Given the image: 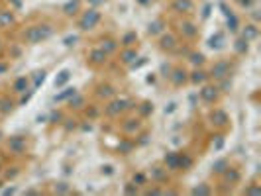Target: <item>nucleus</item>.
Masks as SVG:
<instances>
[{
    "label": "nucleus",
    "mask_w": 261,
    "mask_h": 196,
    "mask_svg": "<svg viewBox=\"0 0 261 196\" xmlns=\"http://www.w3.org/2000/svg\"><path fill=\"white\" fill-rule=\"evenodd\" d=\"M53 34H55V22L49 18H41L39 22H34V24H28L22 27L18 32V39L26 47H32V45H38L41 41H47Z\"/></svg>",
    "instance_id": "obj_1"
},
{
    "label": "nucleus",
    "mask_w": 261,
    "mask_h": 196,
    "mask_svg": "<svg viewBox=\"0 0 261 196\" xmlns=\"http://www.w3.org/2000/svg\"><path fill=\"white\" fill-rule=\"evenodd\" d=\"M169 27L179 36L181 41L195 45L200 39V22H196L195 16H181V18H169Z\"/></svg>",
    "instance_id": "obj_2"
},
{
    "label": "nucleus",
    "mask_w": 261,
    "mask_h": 196,
    "mask_svg": "<svg viewBox=\"0 0 261 196\" xmlns=\"http://www.w3.org/2000/svg\"><path fill=\"white\" fill-rule=\"evenodd\" d=\"M136 102H138L136 98L116 94V96H112L110 100L102 102V118L114 122V120H118L120 116H124V114H128V112H134Z\"/></svg>",
    "instance_id": "obj_3"
},
{
    "label": "nucleus",
    "mask_w": 261,
    "mask_h": 196,
    "mask_svg": "<svg viewBox=\"0 0 261 196\" xmlns=\"http://www.w3.org/2000/svg\"><path fill=\"white\" fill-rule=\"evenodd\" d=\"M32 147H34V144H32L30 135H22V133L8 135L2 142V151L10 157V159H20V161L26 159L32 153Z\"/></svg>",
    "instance_id": "obj_4"
},
{
    "label": "nucleus",
    "mask_w": 261,
    "mask_h": 196,
    "mask_svg": "<svg viewBox=\"0 0 261 196\" xmlns=\"http://www.w3.org/2000/svg\"><path fill=\"white\" fill-rule=\"evenodd\" d=\"M238 61L240 59L234 55H222V57L214 59L210 65H206L210 80L216 82V80H222V78L234 77L236 71H238Z\"/></svg>",
    "instance_id": "obj_5"
},
{
    "label": "nucleus",
    "mask_w": 261,
    "mask_h": 196,
    "mask_svg": "<svg viewBox=\"0 0 261 196\" xmlns=\"http://www.w3.org/2000/svg\"><path fill=\"white\" fill-rule=\"evenodd\" d=\"M105 22V12L94 6H85L81 14L75 18V27L81 34H91Z\"/></svg>",
    "instance_id": "obj_6"
},
{
    "label": "nucleus",
    "mask_w": 261,
    "mask_h": 196,
    "mask_svg": "<svg viewBox=\"0 0 261 196\" xmlns=\"http://www.w3.org/2000/svg\"><path fill=\"white\" fill-rule=\"evenodd\" d=\"M242 177H244L242 167H240V165H234V163H230V165H228V169L224 171L220 177H216V179H218L216 190H218V192H222V194L232 192L236 186L242 183Z\"/></svg>",
    "instance_id": "obj_7"
},
{
    "label": "nucleus",
    "mask_w": 261,
    "mask_h": 196,
    "mask_svg": "<svg viewBox=\"0 0 261 196\" xmlns=\"http://www.w3.org/2000/svg\"><path fill=\"white\" fill-rule=\"evenodd\" d=\"M116 122V130L120 135H126V137H134L138 131H142L145 128V120L138 116V114H134V112H128V114H124V116H120Z\"/></svg>",
    "instance_id": "obj_8"
},
{
    "label": "nucleus",
    "mask_w": 261,
    "mask_h": 196,
    "mask_svg": "<svg viewBox=\"0 0 261 196\" xmlns=\"http://www.w3.org/2000/svg\"><path fill=\"white\" fill-rule=\"evenodd\" d=\"M196 0H169L165 6L167 18H181V16H195L196 14Z\"/></svg>",
    "instance_id": "obj_9"
},
{
    "label": "nucleus",
    "mask_w": 261,
    "mask_h": 196,
    "mask_svg": "<svg viewBox=\"0 0 261 196\" xmlns=\"http://www.w3.org/2000/svg\"><path fill=\"white\" fill-rule=\"evenodd\" d=\"M85 63H87V67L92 69V71H102V69H106V67L112 63V57H110L108 53L102 51L100 47L92 45V47H89V49L85 51Z\"/></svg>",
    "instance_id": "obj_10"
},
{
    "label": "nucleus",
    "mask_w": 261,
    "mask_h": 196,
    "mask_svg": "<svg viewBox=\"0 0 261 196\" xmlns=\"http://www.w3.org/2000/svg\"><path fill=\"white\" fill-rule=\"evenodd\" d=\"M206 120L210 122V126L214 128V131H228V130H230V126H232L230 114H228V112H226L220 104L210 106Z\"/></svg>",
    "instance_id": "obj_11"
},
{
    "label": "nucleus",
    "mask_w": 261,
    "mask_h": 196,
    "mask_svg": "<svg viewBox=\"0 0 261 196\" xmlns=\"http://www.w3.org/2000/svg\"><path fill=\"white\" fill-rule=\"evenodd\" d=\"M198 98H200V102L204 106H216L222 102L224 94L220 92V89L216 87V82H212V80H208V82H204L202 87H198Z\"/></svg>",
    "instance_id": "obj_12"
},
{
    "label": "nucleus",
    "mask_w": 261,
    "mask_h": 196,
    "mask_svg": "<svg viewBox=\"0 0 261 196\" xmlns=\"http://www.w3.org/2000/svg\"><path fill=\"white\" fill-rule=\"evenodd\" d=\"M167 80L173 89H185L189 87V67L183 61H177L171 65V71L167 75Z\"/></svg>",
    "instance_id": "obj_13"
},
{
    "label": "nucleus",
    "mask_w": 261,
    "mask_h": 196,
    "mask_svg": "<svg viewBox=\"0 0 261 196\" xmlns=\"http://www.w3.org/2000/svg\"><path fill=\"white\" fill-rule=\"evenodd\" d=\"M140 61V47H120L114 55V63L124 69H136Z\"/></svg>",
    "instance_id": "obj_14"
},
{
    "label": "nucleus",
    "mask_w": 261,
    "mask_h": 196,
    "mask_svg": "<svg viewBox=\"0 0 261 196\" xmlns=\"http://www.w3.org/2000/svg\"><path fill=\"white\" fill-rule=\"evenodd\" d=\"M179 43H181L179 36H177L173 30H169V27L155 38V47L161 53H165V55H171V53L177 49V45H179Z\"/></svg>",
    "instance_id": "obj_15"
},
{
    "label": "nucleus",
    "mask_w": 261,
    "mask_h": 196,
    "mask_svg": "<svg viewBox=\"0 0 261 196\" xmlns=\"http://www.w3.org/2000/svg\"><path fill=\"white\" fill-rule=\"evenodd\" d=\"M118 94V89L116 85H112L110 80H98V82H94V87H92V98L96 100V102H106V100H110L112 96H116Z\"/></svg>",
    "instance_id": "obj_16"
},
{
    "label": "nucleus",
    "mask_w": 261,
    "mask_h": 196,
    "mask_svg": "<svg viewBox=\"0 0 261 196\" xmlns=\"http://www.w3.org/2000/svg\"><path fill=\"white\" fill-rule=\"evenodd\" d=\"M145 173H147V179H149V183L153 184H171L173 183V175H171L169 171L165 169L161 163H151L147 169H145Z\"/></svg>",
    "instance_id": "obj_17"
},
{
    "label": "nucleus",
    "mask_w": 261,
    "mask_h": 196,
    "mask_svg": "<svg viewBox=\"0 0 261 196\" xmlns=\"http://www.w3.org/2000/svg\"><path fill=\"white\" fill-rule=\"evenodd\" d=\"M94 45L100 47L105 53H108L110 57H114L120 49V41H118V36H114L112 32H102L98 38L94 39Z\"/></svg>",
    "instance_id": "obj_18"
},
{
    "label": "nucleus",
    "mask_w": 261,
    "mask_h": 196,
    "mask_svg": "<svg viewBox=\"0 0 261 196\" xmlns=\"http://www.w3.org/2000/svg\"><path fill=\"white\" fill-rule=\"evenodd\" d=\"M179 153V163H177V175H187L195 169L196 165V153L191 149H181Z\"/></svg>",
    "instance_id": "obj_19"
},
{
    "label": "nucleus",
    "mask_w": 261,
    "mask_h": 196,
    "mask_svg": "<svg viewBox=\"0 0 261 196\" xmlns=\"http://www.w3.org/2000/svg\"><path fill=\"white\" fill-rule=\"evenodd\" d=\"M18 24H20V20H18L16 10L2 6L0 8V32H10L14 27H18Z\"/></svg>",
    "instance_id": "obj_20"
},
{
    "label": "nucleus",
    "mask_w": 261,
    "mask_h": 196,
    "mask_svg": "<svg viewBox=\"0 0 261 196\" xmlns=\"http://www.w3.org/2000/svg\"><path fill=\"white\" fill-rule=\"evenodd\" d=\"M167 27H169V18H167V16H157V18H153V20L147 24L145 34H147V38L155 39L157 36L163 34Z\"/></svg>",
    "instance_id": "obj_21"
},
{
    "label": "nucleus",
    "mask_w": 261,
    "mask_h": 196,
    "mask_svg": "<svg viewBox=\"0 0 261 196\" xmlns=\"http://www.w3.org/2000/svg\"><path fill=\"white\" fill-rule=\"evenodd\" d=\"M83 8H85V0H67V2H63V6L59 8V14L65 20H75Z\"/></svg>",
    "instance_id": "obj_22"
},
{
    "label": "nucleus",
    "mask_w": 261,
    "mask_h": 196,
    "mask_svg": "<svg viewBox=\"0 0 261 196\" xmlns=\"http://www.w3.org/2000/svg\"><path fill=\"white\" fill-rule=\"evenodd\" d=\"M32 89V80H30V75H18L10 80L8 85V92H12L14 96H20Z\"/></svg>",
    "instance_id": "obj_23"
},
{
    "label": "nucleus",
    "mask_w": 261,
    "mask_h": 196,
    "mask_svg": "<svg viewBox=\"0 0 261 196\" xmlns=\"http://www.w3.org/2000/svg\"><path fill=\"white\" fill-rule=\"evenodd\" d=\"M65 104H67V112H77V114H81L83 108L89 104V94L83 91H77L67 100Z\"/></svg>",
    "instance_id": "obj_24"
},
{
    "label": "nucleus",
    "mask_w": 261,
    "mask_h": 196,
    "mask_svg": "<svg viewBox=\"0 0 261 196\" xmlns=\"http://www.w3.org/2000/svg\"><path fill=\"white\" fill-rule=\"evenodd\" d=\"M208 80L210 77L206 67H189V85L191 87H202Z\"/></svg>",
    "instance_id": "obj_25"
},
{
    "label": "nucleus",
    "mask_w": 261,
    "mask_h": 196,
    "mask_svg": "<svg viewBox=\"0 0 261 196\" xmlns=\"http://www.w3.org/2000/svg\"><path fill=\"white\" fill-rule=\"evenodd\" d=\"M136 142L134 137H126V135H120L116 142V147H114V153L120 157H130L134 151H136Z\"/></svg>",
    "instance_id": "obj_26"
},
{
    "label": "nucleus",
    "mask_w": 261,
    "mask_h": 196,
    "mask_svg": "<svg viewBox=\"0 0 261 196\" xmlns=\"http://www.w3.org/2000/svg\"><path fill=\"white\" fill-rule=\"evenodd\" d=\"M236 36H242L246 41L253 43V41L259 39V24H253V22H248V20H246V22H242L240 32H238Z\"/></svg>",
    "instance_id": "obj_27"
},
{
    "label": "nucleus",
    "mask_w": 261,
    "mask_h": 196,
    "mask_svg": "<svg viewBox=\"0 0 261 196\" xmlns=\"http://www.w3.org/2000/svg\"><path fill=\"white\" fill-rule=\"evenodd\" d=\"M24 49H26V45H24L20 39L6 41L4 55H6V59H8V61H18V59H22V55H24Z\"/></svg>",
    "instance_id": "obj_28"
},
{
    "label": "nucleus",
    "mask_w": 261,
    "mask_h": 196,
    "mask_svg": "<svg viewBox=\"0 0 261 196\" xmlns=\"http://www.w3.org/2000/svg\"><path fill=\"white\" fill-rule=\"evenodd\" d=\"M16 108L18 102L12 92H0V116H10Z\"/></svg>",
    "instance_id": "obj_29"
},
{
    "label": "nucleus",
    "mask_w": 261,
    "mask_h": 196,
    "mask_svg": "<svg viewBox=\"0 0 261 196\" xmlns=\"http://www.w3.org/2000/svg\"><path fill=\"white\" fill-rule=\"evenodd\" d=\"M185 65L187 67H206L208 65V59L202 51H198L195 45L191 47V51L187 53L185 57Z\"/></svg>",
    "instance_id": "obj_30"
},
{
    "label": "nucleus",
    "mask_w": 261,
    "mask_h": 196,
    "mask_svg": "<svg viewBox=\"0 0 261 196\" xmlns=\"http://www.w3.org/2000/svg\"><path fill=\"white\" fill-rule=\"evenodd\" d=\"M22 161L20 159H10V165H4L2 169V179L4 181H16L22 175Z\"/></svg>",
    "instance_id": "obj_31"
},
{
    "label": "nucleus",
    "mask_w": 261,
    "mask_h": 196,
    "mask_svg": "<svg viewBox=\"0 0 261 196\" xmlns=\"http://www.w3.org/2000/svg\"><path fill=\"white\" fill-rule=\"evenodd\" d=\"M87 122H96V120H100L102 118V102H91L89 100V104L83 108V112H81Z\"/></svg>",
    "instance_id": "obj_32"
},
{
    "label": "nucleus",
    "mask_w": 261,
    "mask_h": 196,
    "mask_svg": "<svg viewBox=\"0 0 261 196\" xmlns=\"http://www.w3.org/2000/svg\"><path fill=\"white\" fill-rule=\"evenodd\" d=\"M118 41L120 47H140V34L136 30H124L118 36Z\"/></svg>",
    "instance_id": "obj_33"
},
{
    "label": "nucleus",
    "mask_w": 261,
    "mask_h": 196,
    "mask_svg": "<svg viewBox=\"0 0 261 196\" xmlns=\"http://www.w3.org/2000/svg\"><path fill=\"white\" fill-rule=\"evenodd\" d=\"M224 8V6H222ZM224 16H226V30H228V32H230V34H238V32H240V26H242V22H244V20H242V16H240V14H236L234 10H226V8H224Z\"/></svg>",
    "instance_id": "obj_34"
},
{
    "label": "nucleus",
    "mask_w": 261,
    "mask_h": 196,
    "mask_svg": "<svg viewBox=\"0 0 261 196\" xmlns=\"http://www.w3.org/2000/svg\"><path fill=\"white\" fill-rule=\"evenodd\" d=\"M165 169L169 171L171 175L175 177L177 175V163H179V153L175 151V149H169V151H165V155H163V159L159 161Z\"/></svg>",
    "instance_id": "obj_35"
},
{
    "label": "nucleus",
    "mask_w": 261,
    "mask_h": 196,
    "mask_svg": "<svg viewBox=\"0 0 261 196\" xmlns=\"http://www.w3.org/2000/svg\"><path fill=\"white\" fill-rule=\"evenodd\" d=\"M153 112H155V104H153L151 100H138V102H136L134 114H138L142 120H149Z\"/></svg>",
    "instance_id": "obj_36"
},
{
    "label": "nucleus",
    "mask_w": 261,
    "mask_h": 196,
    "mask_svg": "<svg viewBox=\"0 0 261 196\" xmlns=\"http://www.w3.org/2000/svg\"><path fill=\"white\" fill-rule=\"evenodd\" d=\"M249 41H246V39L242 38V36H236L234 38V43H232V51H234V57H238V59H242V57H246L249 53Z\"/></svg>",
    "instance_id": "obj_37"
},
{
    "label": "nucleus",
    "mask_w": 261,
    "mask_h": 196,
    "mask_svg": "<svg viewBox=\"0 0 261 196\" xmlns=\"http://www.w3.org/2000/svg\"><path fill=\"white\" fill-rule=\"evenodd\" d=\"M73 184L67 181H55L49 184V194H73Z\"/></svg>",
    "instance_id": "obj_38"
},
{
    "label": "nucleus",
    "mask_w": 261,
    "mask_h": 196,
    "mask_svg": "<svg viewBox=\"0 0 261 196\" xmlns=\"http://www.w3.org/2000/svg\"><path fill=\"white\" fill-rule=\"evenodd\" d=\"M232 163V159L230 157H220V159H216L214 163H212V167H210V177H220L224 171L228 169V165Z\"/></svg>",
    "instance_id": "obj_39"
},
{
    "label": "nucleus",
    "mask_w": 261,
    "mask_h": 196,
    "mask_svg": "<svg viewBox=\"0 0 261 196\" xmlns=\"http://www.w3.org/2000/svg\"><path fill=\"white\" fill-rule=\"evenodd\" d=\"M130 183H134L140 190L144 188V186H147L149 184V179H147V173H145V169H136L132 171L130 175Z\"/></svg>",
    "instance_id": "obj_40"
},
{
    "label": "nucleus",
    "mask_w": 261,
    "mask_h": 196,
    "mask_svg": "<svg viewBox=\"0 0 261 196\" xmlns=\"http://www.w3.org/2000/svg\"><path fill=\"white\" fill-rule=\"evenodd\" d=\"M67 114H69V112H67V110H61V108H59V110H51V114L45 118V122H47L49 126H53V128H55V126H61Z\"/></svg>",
    "instance_id": "obj_41"
},
{
    "label": "nucleus",
    "mask_w": 261,
    "mask_h": 196,
    "mask_svg": "<svg viewBox=\"0 0 261 196\" xmlns=\"http://www.w3.org/2000/svg\"><path fill=\"white\" fill-rule=\"evenodd\" d=\"M45 75H47V69H36V71H32V73H30V80H32V89H34V91L43 85Z\"/></svg>",
    "instance_id": "obj_42"
},
{
    "label": "nucleus",
    "mask_w": 261,
    "mask_h": 196,
    "mask_svg": "<svg viewBox=\"0 0 261 196\" xmlns=\"http://www.w3.org/2000/svg\"><path fill=\"white\" fill-rule=\"evenodd\" d=\"M77 91L79 89H75V87H67L65 85V89H63V91L53 96V102H55V104H63V102H67V100H69V98H71Z\"/></svg>",
    "instance_id": "obj_43"
},
{
    "label": "nucleus",
    "mask_w": 261,
    "mask_h": 196,
    "mask_svg": "<svg viewBox=\"0 0 261 196\" xmlns=\"http://www.w3.org/2000/svg\"><path fill=\"white\" fill-rule=\"evenodd\" d=\"M134 142H136V147H145V145L151 142V131L147 130V126L134 135Z\"/></svg>",
    "instance_id": "obj_44"
},
{
    "label": "nucleus",
    "mask_w": 261,
    "mask_h": 196,
    "mask_svg": "<svg viewBox=\"0 0 261 196\" xmlns=\"http://www.w3.org/2000/svg\"><path fill=\"white\" fill-rule=\"evenodd\" d=\"M216 87L220 89V92H222L224 96H226V94H230V92H232V89H234V77H228V78H222V80H216Z\"/></svg>",
    "instance_id": "obj_45"
},
{
    "label": "nucleus",
    "mask_w": 261,
    "mask_h": 196,
    "mask_svg": "<svg viewBox=\"0 0 261 196\" xmlns=\"http://www.w3.org/2000/svg\"><path fill=\"white\" fill-rule=\"evenodd\" d=\"M214 184H208V183H200L198 186H195L193 190H191V194H214Z\"/></svg>",
    "instance_id": "obj_46"
},
{
    "label": "nucleus",
    "mask_w": 261,
    "mask_h": 196,
    "mask_svg": "<svg viewBox=\"0 0 261 196\" xmlns=\"http://www.w3.org/2000/svg\"><path fill=\"white\" fill-rule=\"evenodd\" d=\"M69 80H71V71L69 69L59 71V77H55V89H63Z\"/></svg>",
    "instance_id": "obj_47"
},
{
    "label": "nucleus",
    "mask_w": 261,
    "mask_h": 196,
    "mask_svg": "<svg viewBox=\"0 0 261 196\" xmlns=\"http://www.w3.org/2000/svg\"><path fill=\"white\" fill-rule=\"evenodd\" d=\"M79 124H81L79 118H73L67 114L65 120H63V124H61V128H65V131H75L79 128Z\"/></svg>",
    "instance_id": "obj_48"
},
{
    "label": "nucleus",
    "mask_w": 261,
    "mask_h": 196,
    "mask_svg": "<svg viewBox=\"0 0 261 196\" xmlns=\"http://www.w3.org/2000/svg\"><path fill=\"white\" fill-rule=\"evenodd\" d=\"M244 16H246V20L248 22H253V24H259L261 22V12H259V8H249V10H246L244 12Z\"/></svg>",
    "instance_id": "obj_49"
},
{
    "label": "nucleus",
    "mask_w": 261,
    "mask_h": 196,
    "mask_svg": "<svg viewBox=\"0 0 261 196\" xmlns=\"http://www.w3.org/2000/svg\"><path fill=\"white\" fill-rule=\"evenodd\" d=\"M234 2V6L238 10H242V12H246L249 8H253V6H257V0H232Z\"/></svg>",
    "instance_id": "obj_50"
},
{
    "label": "nucleus",
    "mask_w": 261,
    "mask_h": 196,
    "mask_svg": "<svg viewBox=\"0 0 261 196\" xmlns=\"http://www.w3.org/2000/svg\"><path fill=\"white\" fill-rule=\"evenodd\" d=\"M224 45V34L222 32H218L216 36H212V38L208 39V47H212V49H220Z\"/></svg>",
    "instance_id": "obj_51"
},
{
    "label": "nucleus",
    "mask_w": 261,
    "mask_h": 196,
    "mask_svg": "<svg viewBox=\"0 0 261 196\" xmlns=\"http://www.w3.org/2000/svg\"><path fill=\"white\" fill-rule=\"evenodd\" d=\"M36 94V91L34 89H30L28 92H24V94H20V96H16V102H18V106H24L28 104L30 100H32V96Z\"/></svg>",
    "instance_id": "obj_52"
},
{
    "label": "nucleus",
    "mask_w": 261,
    "mask_h": 196,
    "mask_svg": "<svg viewBox=\"0 0 261 196\" xmlns=\"http://www.w3.org/2000/svg\"><path fill=\"white\" fill-rule=\"evenodd\" d=\"M10 65H12V61H8L4 55H0V77L10 71Z\"/></svg>",
    "instance_id": "obj_53"
},
{
    "label": "nucleus",
    "mask_w": 261,
    "mask_h": 196,
    "mask_svg": "<svg viewBox=\"0 0 261 196\" xmlns=\"http://www.w3.org/2000/svg\"><path fill=\"white\" fill-rule=\"evenodd\" d=\"M2 2H4V6H8V8H12V10L18 12V10L24 6V2H26V0H2Z\"/></svg>",
    "instance_id": "obj_54"
},
{
    "label": "nucleus",
    "mask_w": 261,
    "mask_h": 196,
    "mask_svg": "<svg viewBox=\"0 0 261 196\" xmlns=\"http://www.w3.org/2000/svg\"><path fill=\"white\" fill-rule=\"evenodd\" d=\"M244 194H261V186L253 181L249 186H246V188H244Z\"/></svg>",
    "instance_id": "obj_55"
},
{
    "label": "nucleus",
    "mask_w": 261,
    "mask_h": 196,
    "mask_svg": "<svg viewBox=\"0 0 261 196\" xmlns=\"http://www.w3.org/2000/svg\"><path fill=\"white\" fill-rule=\"evenodd\" d=\"M124 192H126V194H140L142 190H140V188H138L134 183H130V181H128V183L124 184Z\"/></svg>",
    "instance_id": "obj_56"
},
{
    "label": "nucleus",
    "mask_w": 261,
    "mask_h": 196,
    "mask_svg": "<svg viewBox=\"0 0 261 196\" xmlns=\"http://www.w3.org/2000/svg\"><path fill=\"white\" fill-rule=\"evenodd\" d=\"M108 0H85V4L87 6H94V8H100V6H105Z\"/></svg>",
    "instance_id": "obj_57"
},
{
    "label": "nucleus",
    "mask_w": 261,
    "mask_h": 196,
    "mask_svg": "<svg viewBox=\"0 0 261 196\" xmlns=\"http://www.w3.org/2000/svg\"><path fill=\"white\" fill-rule=\"evenodd\" d=\"M155 0H136V4L138 6H142V8H147V6H151Z\"/></svg>",
    "instance_id": "obj_58"
},
{
    "label": "nucleus",
    "mask_w": 261,
    "mask_h": 196,
    "mask_svg": "<svg viewBox=\"0 0 261 196\" xmlns=\"http://www.w3.org/2000/svg\"><path fill=\"white\" fill-rule=\"evenodd\" d=\"M4 47H6V39L0 34V55H4Z\"/></svg>",
    "instance_id": "obj_59"
},
{
    "label": "nucleus",
    "mask_w": 261,
    "mask_h": 196,
    "mask_svg": "<svg viewBox=\"0 0 261 196\" xmlns=\"http://www.w3.org/2000/svg\"><path fill=\"white\" fill-rule=\"evenodd\" d=\"M4 183H6V181H4L2 177H0V190H2V186H4Z\"/></svg>",
    "instance_id": "obj_60"
},
{
    "label": "nucleus",
    "mask_w": 261,
    "mask_h": 196,
    "mask_svg": "<svg viewBox=\"0 0 261 196\" xmlns=\"http://www.w3.org/2000/svg\"><path fill=\"white\" fill-rule=\"evenodd\" d=\"M2 169H4V163H0V177H2Z\"/></svg>",
    "instance_id": "obj_61"
},
{
    "label": "nucleus",
    "mask_w": 261,
    "mask_h": 196,
    "mask_svg": "<svg viewBox=\"0 0 261 196\" xmlns=\"http://www.w3.org/2000/svg\"><path fill=\"white\" fill-rule=\"evenodd\" d=\"M2 6H4V2H2V0H0V8H2Z\"/></svg>",
    "instance_id": "obj_62"
}]
</instances>
